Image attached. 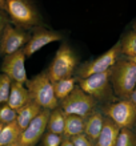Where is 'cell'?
<instances>
[{"mask_svg": "<svg viewBox=\"0 0 136 146\" xmlns=\"http://www.w3.org/2000/svg\"><path fill=\"white\" fill-rule=\"evenodd\" d=\"M8 24V15L4 11L0 9V38H1V35H3V31L5 25Z\"/></svg>", "mask_w": 136, "mask_h": 146, "instance_id": "cell-27", "label": "cell"}, {"mask_svg": "<svg viewBox=\"0 0 136 146\" xmlns=\"http://www.w3.org/2000/svg\"><path fill=\"white\" fill-rule=\"evenodd\" d=\"M3 126H4L3 123H0V134H1V129H3Z\"/></svg>", "mask_w": 136, "mask_h": 146, "instance_id": "cell-32", "label": "cell"}, {"mask_svg": "<svg viewBox=\"0 0 136 146\" xmlns=\"http://www.w3.org/2000/svg\"><path fill=\"white\" fill-rule=\"evenodd\" d=\"M60 146H74V143H72L71 138H66V137H63V141H62V143H60Z\"/></svg>", "mask_w": 136, "mask_h": 146, "instance_id": "cell-28", "label": "cell"}, {"mask_svg": "<svg viewBox=\"0 0 136 146\" xmlns=\"http://www.w3.org/2000/svg\"><path fill=\"white\" fill-rule=\"evenodd\" d=\"M63 141V135H58L54 133H47L43 135V146H60Z\"/></svg>", "mask_w": 136, "mask_h": 146, "instance_id": "cell-25", "label": "cell"}, {"mask_svg": "<svg viewBox=\"0 0 136 146\" xmlns=\"http://www.w3.org/2000/svg\"><path fill=\"white\" fill-rule=\"evenodd\" d=\"M50 114H51V110L42 109V111L32 119L31 123L21 131V135H20V139H19L20 146H35L40 139L43 138V134L47 129Z\"/></svg>", "mask_w": 136, "mask_h": 146, "instance_id": "cell-11", "label": "cell"}, {"mask_svg": "<svg viewBox=\"0 0 136 146\" xmlns=\"http://www.w3.org/2000/svg\"><path fill=\"white\" fill-rule=\"evenodd\" d=\"M111 85L113 94L120 100H128L136 89V69L129 57L121 54L116 64L111 68Z\"/></svg>", "mask_w": 136, "mask_h": 146, "instance_id": "cell-1", "label": "cell"}, {"mask_svg": "<svg viewBox=\"0 0 136 146\" xmlns=\"http://www.w3.org/2000/svg\"><path fill=\"white\" fill-rule=\"evenodd\" d=\"M78 64L79 58L72 48L68 44H62L46 73L52 82L70 78L78 69Z\"/></svg>", "mask_w": 136, "mask_h": 146, "instance_id": "cell-3", "label": "cell"}, {"mask_svg": "<svg viewBox=\"0 0 136 146\" xmlns=\"http://www.w3.org/2000/svg\"><path fill=\"white\" fill-rule=\"evenodd\" d=\"M133 31H136V23H135V28H133Z\"/></svg>", "mask_w": 136, "mask_h": 146, "instance_id": "cell-34", "label": "cell"}, {"mask_svg": "<svg viewBox=\"0 0 136 146\" xmlns=\"http://www.w3.org/2000/svg\"><path fill=\"white\" fill-rule=\"evenodd\" d=\"M101 113L120 129H132L136 123V106L129 100H119L107 104Z\"/></svg>", "mask_w": 136, "mask_h": 146, "instance_id": "cell-7", "label": "cell"}, {"mask_svg": "<svg viewBox=\"0 0 136 146\" xmlns=\"http://www.w3.org/2000/svg\"><path fill=\"white\" fill-rule=\"evenodd\" d=\"M129 58H131V61L133 62V65H135V69H136V56H135V57H129Z\"/></svg>", "mask_w": 136, "mask_h": 146, "instance_id": "cell-30", "label": "cell"}, {"mask_svg": "<svg viewBox=\"0 0 136 146\" xmlns=\"http://www.w3.org/2000/svg\"><path fill=\"white\" fill-rule=\"evenodd\" d=\"M104 114L101 113V110H95L91 115H88L86 118V130H84V134L96 143L97 138L101 133V129H103V125H104Z\"/></svg>", "mask_w": 136, "mask_h": 146, "instance_id": "cell-15", "label": "cell"}, {"mask_svg": "<svg viewBox=\"0 0 136 146\" xmlns=\"http://www.w3.org/2000/svg\"><path fill=\"white\" fill-rule=\"evenodd\" d=\"M121 54L125 57H135L136 56V31L128 32L120 41Z\"/></svg>", "mask_w": 136, "mask_h": 146, "instance_id": "cell-21", "label": "cell"}, {"mask_svg": "<svg viewBox=\"0 0 136 146\" xmlns=\"http://www.w3.org/2000/svg\"><path fill=\"white\" fill-rule=\"evenodd\" d=\"M76 78L74 77H70V78H63V80H59V81H55L52 82L54 84V92H55V96L58 98V101H63L66 97H68L71 93L74 92V89L76 88Z\"/></svg>", "mask_w": 136, "mask_h": 146, "instance_id": "cell-20", "label": "cell"}, {"mask_svg": "<svg viewBox=\"0 0 136 146\" xmlns=\"http://www.w3.org/2000/svg\"><path fill=\"white\" fill-rule=\"evenodd\" d=\"M4 146H20L19 142H16V143H11V145H4Z\"/></svg>", "mask_w": 136, "mask_h": 146, "instance_id": "cell-31", "label": "cell"}, {"mask_svg": "<svg viewBox=\"0 0 136 146\" xmlns=\"http://www.w3.org/2000/svg\"><path fill=\"white\" fill-rule=\"evenodd\" d=\"M40 111H42V108H40L36 102H33V101H29L27 105H24L19 110H16V113H17L16 122H17V125L20 126V129L24 130Z\"/></svg>", "mask_w": 136, "mask_h": 146, "instance_id": "cell-16", "label": "cell"}, {"mask_svg": "<svg viewBox=\"0 0 136 146\" xmlns=\"http://www.w3.org/2000/svg\"><path fill=\"white\" fill-rule=\"evenodd\" d=\"M133 131H135V133H136V123H135V127H133Z\"/></svg>", "mask_w": 136, "mask_h": 146, "instance_id": "cell-33", "label": "cell"}, {"mask_svg": "<svg viewBox=\"0 0 136 146\" xmlns=\"http://www.w3.org/2000/svg\"><path fill=\"white\" fill-rule=\"evenodd\" d=\"M120 56H121V50H120V41H119L111 49L107 50L105 53L100 54L99 57L93 58L91 61L83 62L80 66H78V69H76L78 77L82 80V78H87V77L97 74V73L107 72L116 64V61L120 58Z\"/></svg>", "mask_w": 136, "mask_h": 146, "instance_id": "cell-8", "label": "cell"}, {"mask_svg": "<svg viewBox=\"0 0 136 146\" xmlns=\"http://www.w3.org/2000/svg\"><path fill=\"white\" fill-rule=\"evenodd\" d=\"M5 13L17 28H36L40 23V16L35 5L25 0H7Z\"/></svg>", "mask_w": 136, "mask_h": 146, "instance_id": "cell-6", "label": "cell"}, {"mask_svg": "<svg viewBox=\"0 0 136 146\" xmlns=\"http://www.w3.org/2000/svg\"><path fill=\"white\" fill-rule=\"evenodd\" d=\"M25 88L28 89L31 101L36 102L42 109L54 110L59 108V101L55 96L54 84L48 78L46 72H42L27 81Z\"/></svg>", "mask_w": 136, "mask_h": 146, "instance_id": "cell-2", "label": "cell"}, {"mask_svg": "<svg viewBox=\"0 0 136 146\" xmlns=\"http://www.w3.org/2000/svg\"><path fill=\"white\" fill-rule=\"evenodd\" d=\"M28 40H29V35L27 32L8 23L0 38V54L8 56V54H12L17 50L23 49Z\"/></svg>", "mask_w": 136, "mask_h": 146, "instance_id": "cell-10", "label": "cell"}, {"mask_svg": "<svg viewBox=\"0 0 136 146\" xmlns=\"http://www.w3.org/2000/svg\"><path fill=\"white\" fill-rule=\"evenodd\" d=\"M116 146H136V133L132 129H120Z\"/></svg>", "mask_w": 136, "mask_h": 146, "instance_id": "cell-22", "label": "cell"}, {"mask_svg": "<svg viewBox=\"0 0 136 146\" xmlns=\"http://www.w3.org/2000/svg\"><path fill=\"white\" fill-rule=\"evenodd\" d=\"M16 117H17L16 110H13L8 104H3L0 106V123L7 125V123L15 122Z\"/></svg>", "mask_w": 136, "mask_h": 146, "instance_id": "cell-24", "label": "cell"}, {"mask_svg": "<svg viewBox=\"0 0 136 146\" xmlns=\"http://www.w3.org/2000/svg\"><path fill=\"white\" fill-rule=\"evenodd\" d=\"M11 78L3 73H0V106L3 104H7L9 92H11Z\"/></svg>", "mask_w": 136, "mask_h": 146, "instance_id": "cell-23", "label": "cell"}, {"mask_svg": "<svg viewBox=\"0 0 136 146\" xmlns=\"http://www.w3.org/2000/svg\"><path fill=\"white\" fill-rule=\"evenodd\" d=\"M0 70L3 74L8 76L12 82L27 84V72H25V54L24 50L20 49L17 52L8 56H4Z\"/></svg>", "mask_w": 136, "mask_h": 146, "instance_id": "cell-9", "label": "cell"}, {"mask_svg": "<svg viewBox=\"0 0 136 146\" xmlns=\"http://www.w3.org/2000/svg\"><path fill=\"white\" fill-rule=\"evenodd\" d=\"M62 38L63 36L59 32L51 31V29H47V28L43 27H36L33 28V32L29 36V40L23 48L24 54H25V57H31L32 54H35L43 46L48 45V44L54 41H59Z\"/></svg>", "mask_w": 136, "mask_h": 146, "instance_id": "cell-12", "label": "cell"}, {"mask_svg": "<svg viewBox=\"0 0 136 146\" xmlns=\"http://www.w3.org/2000/svg\"><path fill=\"white\" fill-rule=\"evenodd\" d=\"M74 146H96V143L91 141L86 134H79V135H75L71 138Z\"/></svg>", "mask_w": 136, "mask_h": 146, "instance_id": "cell-26", "label": "cell"}, {"mask_svg": "<svg viewBox=\"0 0 136 146\" xmlns=\"http://www.w3.org/2000/svg\"><path fill=\"white\" fill-rule=\"evenodd\" d=\"M119 133H120V127L105 117L101 133L96 141V146H116Z\"/></svg>", "mask_w": 136, "mask_h": 146, "instance_id": "cell-14", "label": "cell"}, {"mask_svg": "<svg viewBox=\"0 0 136 146\" xmlns=\"http://www.w3.org/2000/svg\"><path fill=\"white\" fill-rule=\"evenodd\" d=\"M97 104L99 102L93 97L76 86L70 96L59 102V108L64 111L66 115H79L87 118L95 110H97Z\"/></svg>", "mask_w": 136, "mask_h": 146, "instance_id": "cell-4", "label": "cell"}, {"mask_svg": "<svg viewBox=\"0 0 136 146\" xmlns=\"http://www.w3.org/2000/svg\"><path fill=\"white\" fill-rule=\"evenodd\" d=\"M86 130V118L79 115H66V127H64V137L72 138L75 135L84 134Z\"/></svg>", "mask_w": 136, "mask_h": 146, "instance_id": "cell-18", "label": "cell"}, {"mask_svg": "<svg viewBox=\"0 0 136 146\" xmlns=\"http://www.w3.org/2000/svg\"><path fill=\"white\" fill-rule=\"evenodd\" d=\"M128 100L131 101V102H132V104L136 106V89H135V90H133L132 93H131V96L128 97Z\"/></svg>", "mask_w": 136, "mask_h": 146, "instance_id": "cell-29", "label": "cell"}, {"mask_svg": "<svg viewBox=\"0 0 136 146\" xmlns=\"http://www.w3.org/2000/svg\"><path fill=\"white\" fill-rule=\"evenodd\" d=\"M31 101L28 89L24 86V84H19V82H12L11 84V92H9V97H8L7 104L11 106L13 110H19L21 106L27 105Z\"/></svg>", "mask_w": 136, "mask_h": 146, "instance_id": "cell-13", "label": "cell"}, {"mask_svg": "<svg viewBox=\"0 0 136 146\" xmlns=\"http://www.w3.org/2000/svg\"><path fill=\"white\" fill-rule=\"evenodd\" d=\"M64 127H66V114L60 108L51 110L47 130L48 133H54L58 135H64Z\"/></svg>", "mask_w": 136, "mask_h": 146, "instance_id": "cell-17", "label": "cell"}, {"mask_svg": "<svg viewBox=\"0 0 136 146\" xmlns=\"http://www.w3.org/2000/svg\"><path fill=\"white\" fill-rule=\"evenodd\" d=\"M111 69L103 73H97L87 78L79 80V88L87 94L93 97L97 102H112L113 90L111 85Z\"/></svg>", "mask_w": 136, "mask_h": 146, "instance_id": "cell-5", "label": "cell"}, {"mask_svg": "<svg viewBox=\"0 0 136 146\" xmlns=\"http://www.w3.org/2000/svg\"><path fill=\"white\" fill-rule=\"evenodd\" d=\"M21 129L17 125V122H11L4 125L1 129V134H0V146L4 145H11V143L19 142L20 135H21Z\"/></svg>", "mask_w": 136, "mask_h": 146, "instance_id": "cell-19", "label": "cell"}]
</instances>
